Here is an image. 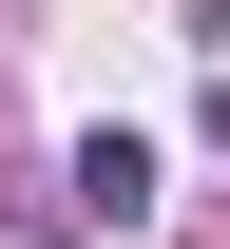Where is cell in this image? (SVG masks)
Returning a JSON list of instances; mask_svg holds the SVG:
<instances>
[{
    "label": "cell",
    "mask_w": 230,
    "mask_h": 249,
    "mask_svg": "<svg viewBox=\"0 0 230 249\" xmlns=\"http://www.w3.org/2000/svg\"><path fill=\"white\" fill-rule=\"evenodd\" d=\"M154 211V154H134V134H77V230H134Z\"/></svg>",
    "instance_id": "1"
}]
</instances>
